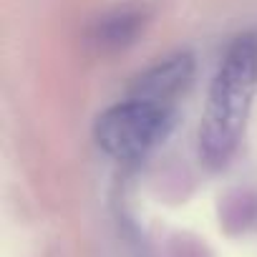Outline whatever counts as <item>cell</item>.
Returning <instances> with one entry per match:
<instances>
[{
    "label": "cell",
    "instance_id": "obj_1",
    "mask_svg": "<svg viewBox=\"0 0 257 257\" xmlns=\"http://www.w3.org/2000/svg\"><path fill=\"white\" fill-rule=\"evenodd\" d=\"M257 93V36H239L209 86L207 108L199 126V154L209 167H224L239 147L247 116Z\"/></svg>",
    "mask_w": 257,
    "mask_h": 257
},
{
    "label": "cell",
    "instance_id": "obj_2",
    "mask_svg": "<svg viewBox=\"0 0 257 257\" xmlns=\"http://www.w3.org/2000/svg\"><path fill=\"white\" fill-rule=\"evenodd\" d=\"M177 121L174 106H162L132 98L106 108L93 126L98 149L113 162L134 164L147 159L159 144L167 142Z\"/></svg>",
    "mask_w": 257,
    "mask_h": 257
},
{
    "label": "cell",
    "instance_id": "obj_3",
    "mask_svg": "<svg viewBox=\"0 0 257 257\" xmlns=\"http://www.w3.org/2000/svg\"><path fill=\"white\" fill-rule=\"evenodd\" d=\"M192 78H194V58L189 53H174L149 66L144 73H139L132 88H128V96L162 106H174L177 98L189 88Z\"/></svg>",
    "mask_w": 257,
    "mask_h": 257
},
{
    "label": "cell",
    "instance_id": "obj_4",
    "mask_svg": "<svg viewBox=\"0 0 257 257\" xmlns=\"http://www.w3.org/2000/svg\"><path fill=\"white\" fill-rule=\"evenodd\" d=\"M149 16H152L149 8L139 6V3L118 6V8L103 13L98 21H93V26L88 31V43L101 53L121 51L139 38V33L149 23Z\"/></svg>",
    "mask_w": 257,
    "mask_h": 257
}]
</instances>
